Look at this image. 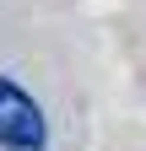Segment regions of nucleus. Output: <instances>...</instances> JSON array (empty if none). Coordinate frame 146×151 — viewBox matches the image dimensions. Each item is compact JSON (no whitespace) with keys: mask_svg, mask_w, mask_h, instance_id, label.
<instances>
[{"mask_svg":"<svg viewBox=\"0 0 146 151\" xmlns=\"http://www.w3.org/2000/svg\"><path fill=\"white\" fill-rule=\"evenodd\" d=\"M43 140H49V124H43L38 103L16 81L0 76V146L6 151H43Z\"/></svg>","mask_w":146,"mask_h":151,"instance_id":"1","label":"nucleus"}]
</instances>
